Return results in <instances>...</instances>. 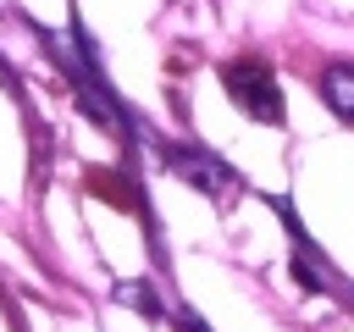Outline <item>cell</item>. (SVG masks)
Here are the masks:
<instances>
[{
  "instance_id": "obj_1",
  "label": "cell",
  "mask_w": 354,
  "mask_h": 332,
  "mask_svg": "<svg viewBox=\"0 0 354 332\" xmlns=\"http://www.w3.org/2000/svg\"><path fill=\"white\" fill-rule=\"evenodd\" d=\"M221 83H227L232 105L249 111L254 122H282V89L266 72V61H227L221 66Z\"/></svg>"
},
{
  "instance_id": "obj_2",
  "label": "cell",
  "mask_w": 354,
  "mask_h": 332,
  "mask_svg": "<svg viewBox=\"0 0 354 332\" xmlns=\"http://www.w3.org/2000/svg\"><path fill=\"white\" fill-rule=\"evenodd\" d=\"M166 160H171V166H177V172H183L194 188H210V194H227V188H232V183H227L232 172H227L221 160L199 155V149H166Z\"/></svg>"
},
{
  "instance_id": "obj_3",
  "label": "cell",
  "mask_w": 354,
  "mask_h": 332,
  "mask_svg": "<svg viewBox=\"0 0 354 332\" xmlns=\"http://www.w3.org/2000/svg\"><path fill=\"white\" fill-rule=\"evenodd\" d=\"M321 94H326V105H332L337 116H348V122H354V66H326Z\"/></svg>"
},
{
  "instance_id": "obj_4",
  "label": "cell",
  "mask_w": 354,
  "mask_h": 332,
  "mask_svg": "<svg viewBox=\"0 0 354 332\" xmlns=\"http://www.w3.org/2000/svg\"><path fill=\"white\" fill-rule=\"evenodd\" d=\"M183 332H205V326H199V321H183Z\"/></svg>"
}]
</instances>
